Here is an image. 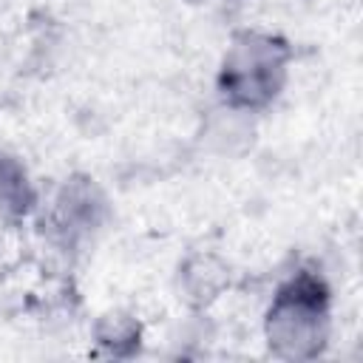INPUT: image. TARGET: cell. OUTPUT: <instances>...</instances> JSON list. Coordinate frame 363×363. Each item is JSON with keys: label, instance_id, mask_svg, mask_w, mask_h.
<instances>
[{"label": "cell", "instance_id": "1", "mask_svg": "<svg viewBox=\"0 0 363 363\" xmlns=\"http://www.w3.org/2000/svg\"><path fill=\"white\" fill-rule=\"evenodd\" d=\"M281 68V45H275L272 40L247 37L227 62V91L244 105H258L275 94Z\"/></svg>", "mask_w": 363, "mask_h": 363}, {"label": "cell", "instance_id": "2", "mask_svg": "<svg viewBox=\"0 0 363 363\" xmlns=\"http://www.w3.org/2000/svg\"><path fill=\"white\" fill-rule=\"evenodd\" d=\"M315 286H292L281 295L275 312L269 315V332H275L278 340H320V323H323V306L320 298H315Z\"/></svg>", "mask_w": 363, "mask_h": 363}]
</instances>
